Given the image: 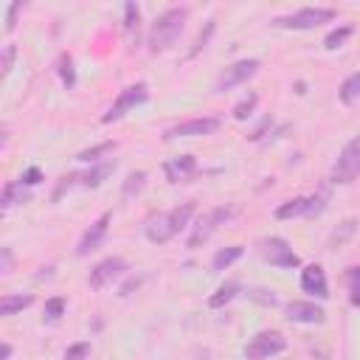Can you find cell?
<instances>
[{
    "instance_id": "obj_1",
    "label": "cell",
    "mask_w": 360,
    "mask_h": 360,
    "mask_svg": "<svg viewBox=\"0 0 360 360\" xmlns=\"http://www.w3.org/2000/svg\"><path fill=\"white\" fill-rule=\"evenodd\" d=\"M188 20V8L186 6H174V8H166L163 14H158V20L152 22L149 28V37H146V45L152 53H163L166 48H172L183 31Z\"/></svg>"
},
{
    "instance_id": "obj_2",
    "label": "cell",
    "mask_w": 360,
    "mask_h": 360,
    "mask_svg": "<svg viewBox=\"0 0 360 360\" xmlns=\"http://www.w3.org/2000/svg\"><path fill=\"white\" fill-rule=\"evenodd\" d=\"M191 217H194V202H183V205H177V208H172L166 214H155V217L146 219V228H143L146 239L155 242V245H163L174 233H180L188 225Z\"/></svg>"
},
{
    "instance_id": "obj_3",
    "label": "cell",
    "mask_w": 360,
    "mask_h": 360,
    "mask_svg": "<svg viewBox=\"0 0 360 360\" xmlns=\"http://www.w3.org/2000/svg\"><path fill=\"white\" fill-rule=\"evenodd\" d=\"M233 214H236V205H217V208H211V211L200 214V217H197V222H194V228H191L188 248H200L202 242H208V239H211V233H214L219 225H225Z\"/></svg>"
},
{
    "instance_id": "obj_4",
    "label": "cell",
    "mask_w": 360,
    "mask_h": 360,
    "mask_svg": "<svg viewBox=\"0 0 360 360\" xmlns=\"http://www.w3.org/2000/svg\"><path fill=\"white\" fill-rule=\"evenodd\" d=\"M335 20V8H323V6H309V8H298L287 17H276L273 25L278 28H292V31H307V28H315L321 22H329Z\"/></svg>"
},
{
    "instance_id": "obj_5",
    "label": "cell",
    "mask_w": 360,
    "mask_h": 360,
    "mask_svg": "<svg viewBox=\"0 0 360 360\" xmlns=\"http://www.w3.org/2000/svg\"><path fill=\"white\" fill-rule=\"evenodd\" d=\"M357 174H360V135H354L340 149V155H338V160L332 166V183L346 186V183L357 180Z\"/></svg>"
},
{
    "instance_id": "obj_6",
    "label": "cell",
    "mask_w": 360,
    "mask_h": 360,
    "mask_svg": "<svg viewBox=\"0 0 360 360\" xmlns=\"http://www.w3.org/2000/svg\"><path fill=\"white\" fill-rule=\"evenodd\" d=\"M146 98H149V87H146L143 82H138V84H129V87H124V90L118 93V98L110 104V110L101 115V121H104V124H112V121L124 118L129 110H135L138 104H143Z\"/></svg>"
},
{
    "instance_id": "obj_7",
    "label": "cell",
    "mask_w": 360,
    "mask_h": 360,
    "mask_svg": "<svg viewBox=\"0 0 360 360\" xmlns=\"http://www.w3.org/2000/svg\"><path fill=\"white\" fill-rule=\"evenodd\" d=\"M259 253H262V259L267 262V264H273V267H298L301 264V259H298V253L290 248V242L287 239H281V236H267V239H262L259 242Z\"/></svg>"
},
{
    "instance_id": "obj_8",
    "label": "cell",
    "mask_w": 360,
    "mask_h": 360,
    "mask_svg": "<svg viewBox=\"0 0 360 360\" xmlns=\"http://www.w3.org/2000/svg\"><path fill=\"white\" fill-rule=\"evenodd\" d=\"M284 349H287L284 335L276 329H264V332H256L250 338V343L245 346V357L248 360H267L273 354H281Z\"/></svg>"
},
{
    "instance_id": "obj_9",
    "label": "cell",
    "mask_w": 360,
    "mask_h": 360,
    "mask_svg": "<svg viewBox=\"0 0 360 360\" xmlns=\"http://www.w3.org/2000/svg\"><path fill=\"white\" fill-rule=\"evenodd\" d=\"M259 68H262V62H259V59H239V62L228 65V68L217 76L214 90H217V93H225V90H231V87H236V84L248 82L250 76H256V70H259Z\"/></svg>"
},
{
    "instance_id": "obj_10",
    "label": "cell",
    "mask_w": 360,
    "mask_h": 360,
    "mask_svg": "<svg viewBox=\"0 0 360 360\" xmlns=\"http://www.w3.org/2000/svg\"><path fill=\"white\" fill-rule=\"evenodd\" d=\"M219 129V118L214 115H202V118H188L183 124H174L163 132L166 141H174V138H194V135H211Z\"/></svg>"
},
{
    "instance_id": "obj_11",
    "label": "cell",
    "mask_w": 360,
    "mask_h": 360,
    "mask_svg": "<svg viewBox=\"0 0 360 360\" xmlns=\"http://www.w3.org/2000/svg\"><path fill=\"white\" fill-rule=\"evenodd\" d=\"M127 270V262L121 259V256H110V259H101L93 270H90V276H87V284L93 287V290H101V287H107L112 278H118L121 273Z\"/></svg>"
},
{
    "instance_id": "obj_12",
    "label": "cell",
    "mask_w": 360,
    "mask_h": 360,
    "mask_svg": "<svg viewBox=\"0 0 360 360\" xmlns=\"http://www.w3.org/2000/svg\"><path fill=\"white\" fill-rule=\"evenodd\" d=\"M110 214H101L84 233H82V239H79V248H76V256H87V253H93V250H98L101 248V242H104V236H107V228H110Z\"/></svg>"
},
{
    "instance_id": "obj_13",
    "label": "cell",
    "mask_w": 360,
    "mask_h": 360,
    "mask_svg": "<svg viewBox=\"0 0 360 360\" xmlns=\"http://www.w3.org/2000/svg\"><path fill=\"white\" fill-rule=\"evenodd\" d=\"M163 174L169 183H186L197 174V158L194 155H177L163 163Z\"/></svg>"
},
{
    "instance_id": "obj_14",
    "label": "cell",
    "mask_w": 360,
    "mask_h": 360,
    "mask_svg": "<svg viewBox=\"0 0 360 360\" xmlns=\"http://www.w3.org/2000/svg\"><path fill=\"white\" fill-rule=\"evenodd\" d=\"M284 312H287V321L292 323H323L326 321L323 307H318L315 301H290Z\"/></svg>"
},
{
    "instance_id": "obj_15",
    "label": "cell",
    "mask_w": 360,
    "mask_h": 360,
    "mask_svg": "<svg viewBox=\"0 0 360 360\" xmlns=\"http://www.w3.org/2000/svg\"><path fill=\"white\" fill-rule=\"evenodd\" d=\"M301 290L309 292L312 298H329V284L321 264H307L301 270Z\"/></svg>"
},
{
    "instance_id": "obj_16",
    "label": "cell",
    "mask_w": 360,
    "mask_h": 360,
    "mask_svg": "<svg viewBox=\"0 0 360 360\" xmlns=\"http://www.w3.org/2000/svg\"><path fill=\"white\" fill-rule=\"evenodd\" d=\"M124 34H127L129 45H138V39H141V6L138 3L124 6Z\"/></svg>"
},
{
    "instance_id": "obj_17",
    "label": "cell",
    "mask_w": 360,
    "mask_h": 360,
    "mask_svg": "<svg viewBox=\"0 0 360 360\" xmlns=\"http://www.w3.org/2000/svg\"><path fill=\"white\" fill-rule=\"evenodd\" d=\"M112 169H115V160H104V163L90 166V172L82 174V186H87V188H98V186L112 174Z\"/></svg>"
},
{
    "instance_id": "obj_18",
    "label": "cell",
    "mask_w": 360,
    "mask_h": 360,
    "mask_svg": "<svg viewBox=\"0 0 360 360\" xmlns=\"http://www.w3.org/2000/svg\"><path fill=\"white\" fill-rule=\"evenodd\" d=\"M242 253H245V248H242V245H231V248L217 250V253H214V259H211V270H214V273H219V270L231 267Z\"/></svg>"
},
{
    "instance_id": "obj_19",
    "label": "cell",
    "mask_w": 360,
    "mask_h": 360,
    "mask_svg": "<svg viewBox=\"0 0 360 360\" xmlns=\"http://www.w3.org/2000/svg\"><path fill=\"white\" fill-rule=\"evenodd\" d=\"M239 290H242V287H239V281H225V284H219V287H217V292L208 298V307H211V309L225 307L228 301H233V298L239 295Z\"/></svg>"
},
{
    "instance_id": "obj_20",
    "label": "cell",
    "mask_w": 360,
    "mask_h": 360,
    "mask_svg": "<svg viewBox=\"0 0 360 360\" xmlns=\"http://www.w3.org/2000/svg\"><path fill=\"white\" fill-rule=\"evenodd\" d=\"M31 304H34V295L31 292H25V295H3L0 298V315L8 318V315H14V312H20V309H25Z\"/></svg>"
},
{
    "instance_id": "obj_21",
    "label": "cell",
    "mask_w": 360,
    "mask_h": 360,
    "mask_svg": "<svg viewBox=\"0 0 360 360\" xmlns=\"http://www.w3.org/2000/svg\"><path fill=\"white\" fill-rule=\"evenodd\" d=\"M307 197H292V200H287V202H281L278 208H276V219H292V217H304L307 214Z\"/></svg>"
},
{
    "instance_id": "obj_22",
    "label": "cell",
    "mask_w": 360,
    "mask_h": 360,
    "mask_svg": "<svg viewBox=\"0 0 360 360\" xmlns=\"http://www.w3.org/2000/svg\"><path fill=\"white\" fill-rule=\"evenodd\" d=\"M338 96H340L343 104H354V101L360 98V70H354V73H349V76L343 79Z\"/></svg>"
},
{
    "instance_id": "obj_23",
    "label": "cell",
    "mask_w": 360,
    "mask_h": 360,
    "mask_svg": "<svg viewBox=\"0 0 360 360\" xmlns=\"http://www.w3.org/2000/svg\"><path fill=\"white\" fill-rule=\"evenodd\" d=\"M352 31H354V25L352 22H343V25H338V28H332L329 34H326V39H323V48L326 51H335V48H340L349 37H352Z\"/></svg>"
},
{
    "instance_id": "obj_24",
    "label": "cell",
    "mask_w": 360,
    "mask_h": 360,
    "mask_svg": "<svg viewBox=\"0 0 360 360\" xmlns=\"http://www.w3.org/2000/svg\"><path fill=\"white\" fill-rule=\"evenodd\" d=\"M354 231H357V219H343V222L332 231V236H329V248H340Z\"/></svg>"
},
{
    "instance_id": "obj_25",
    "label": "cell",
    "mask_w": 360,
    "mask_h": 360,
    "mask_svg": "<svg viewBox=\"0 0 360 360\" xmlns=\"http://www.w3.org/2000/svg\"><path fill=\"white\" fill-rule=\"evenodd\" d=\"M146 186V172H132L127 180H124V188H121V197L129 200L135 194H141V188Z\"/></svg>"
},
{
    "instance_id": "obj_26",
    "label": "cell",
    "mask_w": 360,
    "mask_h": 360,
    "mask_svg": "<svg viewBox=\"0 0 360 360\" xmlns=\"http://www.w3.org/2000/svg\"><path fill=\"white\" fill-rule=\"evenodd\" d=\"M346 287H349V301L352 307H360V267L352 264L346 270Z\"/></svg>"
},
{
    "instance_id": "obj_27",
    "label": "cell",
    "mask_w": 360,
    "mask_h": 360,
    "mask_svg": "<svg viewBox=\"0 0 360 360\" xmlns=\"http://www.w3.org/2000/svg\"><path fill=\"white\" fill-rule=\"evenodd\" d=\"M112 149H115V141H101V143H96V146H90V149L79 152V160H84V163H93V160H98L101 155H110Z\"/></svg>"
},
{
    "instance_id": "obj_28",
    "label": "cell",
    "mask_w": 360,
    "mask_h": 360,
    "mask_svg": "<svg viewBox=\"0 0 360 360\" xmlns=\"http://www.w3.org/2000/svg\"><path fill=\"white\" fill-rule=\"evenodd\" d=\"M22 197H25V194H22V183H20V180H11V183H6V188H3L0 205H3V208H11L17 200L22 202Z\"/></svg>"
},
{
    "instance_id": "obj_29",
    "label": "cell",
    "mask_w": 360,
    "mask_h": 360,
    "mask_svg": "<svg viewBox=\"0 0 360 360\" xmlns=\"http://www.w3.org/2000/svg\"><path fill=\"white\" fill-rule=\"evenodd\" d=\"M256 101H259V96H256L253 90H248V96H245L242 101H236V107H233V118H236V121H245V118L253 112Z\"/></svg>"
},
{
    "instance_id": "obj_30",
    "label": "cell",
    "mask_w": 360,
    "mask_h": 360,
    "mask_svg": "<svg viewBox=\"0 0 360 360\" xmlns=\"http://www.w3.org/2000/svg\"><path fill=\"white\" fill-rule=\"evenodd\" d=\"M65 307H68V301L62 298V295H53V298H48L45 301V321H59L62 315H65Z\"/></svg>"
},
{
    "instance_id": "obj_31",
    "label": "cell",
    "mask_w": 360,
    "mask_h": 360,
    "mask_svg": "<svg viewBox=\"0 0 360 360\" xmlns=\"http://www.w3.org/2000/svg\"><path fill=\"white\" fill-rule=\"evenodd\" d=\"M59 76H62V84H65V87H73V84H76V70H73L70 53H62V56H59Z\"/></svg>"
},
{
    "instance_id": "obj_32",
    "label": "cell",
    "mask_w": 360,
    "mask_h": 360,
    "mask_svg": "<svg viewBox=\"0 0 360 360\" xmlns=\"http://www.w3.org/2000/svg\"><path fill=\"white\" fill-rule=\"evenodd\" d=\"M248 295L256 301V304H264V307H276L278 304V295L273 290H264V287H256V290H248Z\"/></svg>"
},
{
    "instance_id": "obj_33",
    "label": "cell",
    "mask_w": 360,
    "mask_h": 360,
    "mask_svg": "<svg viewBox=\"0 0 360 360\" xmlns=\"http://www.w3.org/2000/svg\"><path fill=\"white\" fill-rule=\"evenodd\" d=\"M211 34H214V20H208V22H205V28L197 34V39H194V45H191L188 56H197V53H200V51L208 45V37H211Z\"/></svg>"
},
{
    "instance_id": "obj_34",
    "label": "cell",
    "mask_w": 360,
    "mask_h": 360,
    "mask_svg": "<svg viewBox=\"0 0 360 360\" xmlns=\"http://www.w3.org/2000/svg\"><path fill=\"white\" fill-rule=\"evenodd\" d=\"M87 354H90V340H79V343H73V346L65 349V357L62 360H84Z\"/></svg>"
},
{
    "instance_id": "obj_35",
    "label": "cell",
    "mask_w": 360,
    "mask_h": 360,
    "mask_svg": "<svg viewBox=\"0 0 360 360\" xmlns=\"http://www.w3.org/2000/svg\"><path fill=\"white\" fill-rule=\"evenodd\" d=\"M309 202H307V217H315V214H321L323 211V205H326V200H329V194L326 191H318L315 197H307Z\"/></svg>"
},
{
    "instance_id": "obj_36",
    "label": "cell",
    "mask_w": 360,
    "mask_h": 360,
    "mask_svg": "<svg viewBox=\"0 0 360 360\" xmlns=\"http://www.w3.org/2000/svg\"><path fill=\"white\" fill-rule=\"evenodd\" d=\"M76 180H82V174H79V172H70V174H62V177H59V186H56V191H53V202H56V200H59V197L65 194V188H70V186H73Z\"/></svg>"
},
{
    "instance_id": "obj_37",
    "label": "cell",
    "mask_w": 360,
    "mask_h": 360,
    "mask_svg": "<svg viewBox=\"0 0 360 360\" xmlns=\"http://www.w3.org/2000/svg\"><path fill=\"white\" fill-rule=\"evenodd\" d=\"M270 129H273V115H264V118L259 121V127H256V129H253L248 138H250V141H262V138H264Z\"/></svg>"
},
{
    "instance_id": "obj_38",
    "label": "cell",
    "mask_w": 360,
    "mask_h": 360,
    "mask_svg": "<svg viewBox=\"0 0 360 360\" xmlns=\"http://www.w3.org/2000/svg\"><path fill=\"white\" fill-rule=\"evenodd\" d=\"M39 180H42V172H39L37 166H28V169L22 172V177H20V183H22V186H37Z\"/></svg>"
},
{
    "instance_id": "obj_39",
    "label": "cell",
    "mask_w": 360,
    "mask_h": 360,
    "mask_svg": "<svg viewBox=\"0 0 360 360\" xmlns=\"http://www.w3.org/2000/svg\"><path fill=\"white\" fill-rule=\"evenodd\" d=\"M20 8H22V3H11V6H8V11H6V31H14Z\"/></svg>"
},
{
    "instance_id": "obj_40",
    "label": "cell",
    "mask_w": 360,
    "mask_h": 360,
    "mask_svg": "<svg viewBox=\"0 0 360 360\" xmlns=\"http://www.w3.org/2000/svg\"><path fill=\"white\" fill-rule=\"evenodd\" d=\"M14 53H17L14 45H6V48H3V76L11 70V65H14Z\"/></svg>"
},
{
    "instance_id": "obj_41",
    "label": "cell",
    "mask_w": 360,
    "mask_h": 360,
    "mask_svg": "<svg viewBox=\"0 0 360 360\" xmlns=\"http://www.w3.org/2000/svg\"><path fill=\"white\" fill-rule=\"evenodd\" d=\"M11 270V248H3V262H0V273Z\"/></svg>"
},
{
    "instance_id": "obj_42",
    "label": "cell",
    "mask_w": 360,
    "mask_h": 360,
    "mask_svg": "<svg viewBox=\"0 0 360 360\" xmlns=\"http://www.w3.org/2000/svg\"><path fill=\"white\" fill-rule=\"evenodd\" d=\"M135 287H138V278H129V281H127V284L121 287V295H129V292H132Z\"/></svg>"
}]
</instances>
